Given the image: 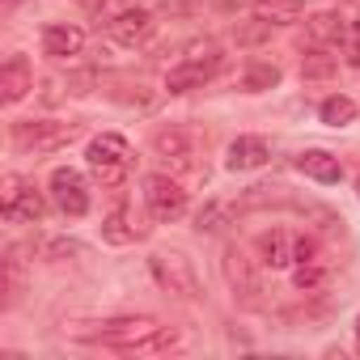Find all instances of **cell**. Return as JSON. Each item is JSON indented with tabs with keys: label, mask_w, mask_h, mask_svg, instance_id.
<instances>
[{
	"label": "cell",
	"mask_w": 360,
	"mask_h": 360,
	"mask_svg": "<svg viewBox=\"0 0 360 360\" xmlns=\"http://www.w3.org/2000/svg\"><path fill=\"white\" fill-rule=\"evenodd\" d=\"M229 212H233V204H221V200H212L200 217H195V229L200 233H212V229H221L225 221H229Z\"/></svg>",
	"instance_id": "cb8c5ba5"
},
{
	"label": "cell",
	"mask_w": 360,
	"mask_h": 360,
	"mask_svg": "<svg viewBox=\"0 0 360 360\" xmlns=\"http://www.w3.org/2000/svg\"><path fill=\"white\" fill-rule=\"evenodd\" d=\"M255 18L263 26H288L301 18V0H259L255 5Z\"/></svg>",
	"instance_id": "2e32d148"
},
{
	"label": "cell",
	"mask_w": 360,
	"mask_h": 360,
	"mask_svg": "<svg viewBox=\"0 0 360 360\" xmlns=\"http://www.w3.org/2000/svg\"><path fill=\"white\" fill-rule=\"evenodd\" d=\"M297 169H301L305 178H314V183H322V187H330V183H339V178H343L339 157L326 153V148H305V153H297Z\"/></svg>",
	"instance_id": "5bb4252c"
},
{
	"label": "cell",
	"mask_w": 360,
	"mask_h": 360,
	"mask_svg": "<svg viewBox=\"0 0 360 360\" xmlns=\"http://www.w3.org/2000/svg\"><path fill=\"white\" fill-rule=\"evenodd\" d=\"M81 131V123H56V119H22V123H13V144L22 148V153H56V148H64L72 136Z\"/></svg>",
	"instance_id": "8992f818"
},
{
	"label": "cell",
	"mask_w": 360,
	"mask_h": 360,
	"mask_svg": "<svg viewBox=\"0 0 360 360\" xmlns=\"http://www.w3.org/2000/svg\"><path fill=\"white\" fill-rule=\"evenodd\" d=\"M221 64H225L221 43H217V39H195V43H187L183 60L165 72V89H169V94H191V89H200L204 81H212V77L221 72Z\"/></svg>",
	"instance_id": "7a4b0ae2"
},
{
	"label": "cell",
	"mask_w": 360,
	"mask_h": 360,
	"mask_svg": "<svg viewBox=\"0 0 360 360\" xmlns=\"http://www.w3.org/2000/svg\"><path fill=\"white\" fill-rule=\"evenodd\" d=\"M102 238H106V242H131V238H140V229L127 225V208H115V212L106 217V225H102Z\"/></svg>",
	"instance_id": "603a6c76"
},
{
	"label": "cell",
	"mask_w": 360,
	"mask_h": 360,
	"mask_svg": "<svg viewBox=\"0 0 360 360\" xmlns=\"http://www.w3.org/2000/svg\"><path fill=\"white\" fill-rule=\"evenodd\" d=\"M34 89V68L26 56H9L5 68H0V98H5L9 106H18L26 94Z\"/></svg>",
	"instance_id": "7c38bea8"
},
{
	"label": "cell",
	"mask_w": 360,
	"mask_h": 360,
	"mask_svg": "<svg viewBox=\"0 0 360 360\" xmlns=\"http://www.w3.org/2000/svg\"><path fill=\"white\" fill-rule=\"evenodd\" d=\"M51 204L64 212V217H85L89 212V183H85V174L81 169H72V165H60L56 174H51Z\"/></svg>",
	"instance_id": "30bf717a"
},
{
	"label": "cell",
	"mask_w": 360,
	"mask_h": 360,
	"mask_svg": "<svg viewBox=\"0 0 360 360\" xmlns=\"http://www.w3.org/2000/svg\"><path fill=\"white\" fill-rule=\"evenodd\" d=\"M43 212H47V204L34 191L30 178H22V174L0 178V217H5L9 225H39Z\"/></svg>",
	"instance_id": "5b68a950"
},
{
	"label": "cell",
	"mask_w": 360,
	"mask_h": 360,
	"mask_svg": "<svg viewBox=\"0 0 360 360\" xmlns=\"http://www.w3.org/2000/svg\"><path fill=\"white\" fill-rule=\"evenodd\" d=\"M225 276H229V284H233L238 292H259V280H255V271H250V259H246L238 246L225 255Z\"/></svg>",
	"instance_id": "d6986e66"
},
{
	"label": "cell",
	"mask_w": 360,
	"mask_h": 360,
	"mask_svg": "<svg viewBox=\"0 0 360 360\" xmlns=\"http://www.w3.org/2000/svg\"><path fill=\"white\" fill-rule=\"evenodd\" d=\"M89 343H102L110 352H127V356H165V352H178L183 347V339H178V330L161 326L157 318H106L98 322V330H85Z\"/></svg>",
	"instance_id": "6da1fadb"
},
{
	"label": "cell",
	"mask_w": 360,
	"mask_h": 360,
	"mask_svg": "<svg viewBox=\"0 0 360 360\" xmlns=\"http://www.w3.org/2000/svg\"><path fill=\"white\" fill-rule=\"evenodd\" d=\"M13 5H18V0H5V9H13Z\"/></svg>",
	"instance_id": "f546056e"
},
{
	"label": "cell",
	"mask_w": 360,
	"mask_h": 360,
	"mask_svg": "<svg viewBox=\"0 0 360 360\" xmlns=\"http://www.w3.org/2000/svg\"><path fill=\"white\" fill-rule=\"evenodd\" d=\"M339 47H343V56H347L352 64H360V13L343 22V34H339Z\"/></svg>",
	"instance_id": "d4e9b609"
},
{
	"label": "cell",
	"mask_w": 360,
	"mask_h": 360,
	"mask_svg": "<svg viewBox=\"0 0 360 360\" xmlns=\"http://www.w3.org/2000/svg\"><path fill=\"white\" fill-rule=\"evenodd\" d=\"M356 115H360V110H356V102H352L347 94H330V98L318 106V119H322L326 127H347Z\"/></svg>",
	"instance_id": "ac0fdd59"
},
{
	"label": "cell",
	"mask_w": 360,
	"mask_h": 360,
	"mask_svg": "<svg viewBox=\"0 0 360 360\" xmlns=\"http://www.w3.org/2000/svg\"><path fill=\"white\" fill-rule=\"evenodd\" d=\"M356 352H360V318H356Z\"/></svg>",
	"instance_id": "f1b7e54d"
},
{
	"label": "cell",
	"mask_w": 360,
	"mask_h": 360,
	"mask_svg": "<svg viewBox=\"0 0 360 360\" xmlns=\"http://www.w3.org/2000/svg\"><path fill=\"white\" fill-rule=\"evenodd\" d=\"M81 5H85V9H94V13H98V9H102V5H106V0H81Z\"/></svg>",
	"instance_id": "83f0119b"
},
{
	"label": "cell",
	"mask_w": 360,
	"mask_h": 360,
	"mask_svg": "<svg viewBox=\"0 0 360 360\" xmlns=\"http://www.w3.org/2000/svg\"><path fill=\"white\" fill-rule=\"evenodd\" d=\"M305 34H309V47H330V43H339L343 22H339V13H314L305 22Z\"/></svg>",
	"instance_id": "e0dca14e"
},
{
	"label": "cell",
	"mask_w": 360,
	"mask_h": 360,
	"mask_svg": "<svg viewBox=\"0 0 360 360\" xmlns=\"http://www.w3.org/2000/svg\"><path fill=\"white\" fill-rule=\"evenodd\" d=\"M326 276H330V267H326V259H322V255H309L301 267H292V280H297V288H301V292H318V288L326 284Z\"/></svg>",
	"instance_id": "ffe728a7"
},
{
	"label": "cell",
	"mask_w": 360,
	"mask_h": 360,
	"mask_svg": "<svg viewBox=\"0 0 360 360\" xmlns=\"http://www.w3.org/2000/svg\"><path fill=\"white\" fill-rule=\"evenodd\" d=\"M267 161H271V144H267L263 136H238V140L229 144V157H225V165H229L233 174L259 169V165H267Z\"/></svg>",
	"instance_id": "4fadbf2b"
},
{
	"label": "cell",
	"mask_w": 360,
	"mask_h": 360,
	"mask_svg": "<svg viewBox=\"0 0 360 360\" xmlns=\"http://www.w3.org/2000/svg\"><path fill=\"white\" fill-rule=\"evenodd\" d=\"M39 255L64 259V255H81V246H77V242H64V238H47V242H39Z\"/></svg>",
	"instance_id": "484cf974"
},
{
	"label": "cell",
	"mask_w": 360,
	"mask_h": 360,
	"mask_svg": "<svg viewBox=\"0 0 360 360\" xmlns=\"http://www.w3.org/2000/svg\"><path fill=\"white\" fill-rule=\"evenodd\" d=\"M85 161H89V169H94V178L102 187H119L127 178V165H131V144L119 131H102V136L89 140Z\"/></svg>",
	"instance_id": "3957f363"
},
{
	"label": "cell",
	"mask_w": 360,
	"mask_h": 360,
	"mask_svg": "<svg viewBox=\"0 0 360 360\" xmlns=\"http://www.w3.org/2000/svg\"><path fill=\"white\" fill-rule=\"evenodd\" d=\"M255 250H259V263L271 267V271H292V267H301L309 255H318V246H314L305 233H297V229H267V233L255 242Z\"/></svg>",
	"instance_id": "277c9868"
},
{
	"label": "cell",
	"mask_w": 360,
	"mask_h": 360,
	"mask_svg": "<svg viewBox=\"0 0 360 360\" xmlns=\"http://www.w3.org/2000/svg\"><path fill=\"white\" fill-rule=\"evenodd\" d=\"M271 85H280V68H276V64H250V68L242 72V89H246V94H263V89H271Z\"/></svg>",
	"instance_id": "7402d4cb"
},
{
	"label": "cell",
	"mask_w": 360,
	"mask_h": 360,
	"mask_svg": "<svg viewBox=\"0 0 360 360\" xmlns=\"http://www.w3.org/2000/svg\"><path fill=\"white\" fill-rule=\"evenodd\" d=\"M81 51H85V30H77V26H47L43 30V56L72 60Z\"/></svg>",
	"instance_id": "9a60e30c"
},
{
	"label": "cell",
	"mask_w": 360,
	"mask_h": 360,
	"mask_svg": "<svg viewBox=\"0 0 360 360\" xmlns=\"http://www.w3.org/2000/svg\"><path fill=\"white\" fill-rule=\"evenodd\" d=\"M301 77L305 81H326L335 77V56H326V47H309L301 60Z\"/></svg>",
	"instance_id": "44dd1931"
},
{
	"label": "cell",
	"mask_w": 360,
	"mask_h": 360,
	"mask_svg": "<svg viewBox=\"0 0 360 360\" xmlns=\"http://www.w3.org/2000/svg\"><path fill=\"white\" fill-rule=\"evenodd\" d=\"M127 9H140V0H106V5L98 9V18L115 22V18H119V13H127Z\"/></svg>",
	"instance_id": "4316f807"
},
{
	"label": "cell",
	"mask_w": 360,
	"mask_h": 360,
	"mask_svg": "<svg viewBox=\"0 0 360 360\" xmlns=\"http://www.w3.org/2000/svg\"><path fill=\"white\" fill-rule=\"evenodd\" d=\"M148 267H153V276H157V284H161L165 292H178V297H200V276H195V267H191V259H187L183 250L153 255V259H148Z\"/></svg>",
	"instance_id": "9c48e42d"
},
{
	"label": "cell",
	"mask_w": 360,
	"mask_h": 360,
	"mask_svg": "<svg viewBox=\"0 0 360 360\" xmlns=\"http://www.w3.org/2000/svg\"><path fill=\"white\" fill-rule=\"evenodd\" d=\"M106 30H110V39L119 47H140V43H148V34L157 30V22H153L148 9H127L115 22H106Z\"/></svg>",
	"instance_id": "8fae6325"
},
{
	"label": "cell",
	"mask_w": 360,
	"mask_h": 360,
	"mask_svg": "<svg viewBox=\"0 0 360 360\" xmlns=\"http://www.w3.org/2000/svg\"><path fill=\"white\" fill-rule=\"evenodd\" d=\"M144 208H148V217L161 221V225L178 221V217L187 212V191H183V183H178V178H169V174H148V178H144Z\"/></svg>",
	"instance_id": "52a82bcc"
},
{
	"label": "cell",
	"mask_w": 360,
	"mask_h": 360,
	"mask_svg": "<svg viewBox=\"0 0 360 360\" xmlns=\"http://www.w3.org/2000/svg\"><path fill=\"white\" fill-rule=\"evenodd\" d=\"M153 153H157L161 165H169V169H191L195 157H200V140H195L191 127L169 123V127H157V131H153Z\"/></svg>",
	"instance_id": "ba28073f"
}]
</instances>
